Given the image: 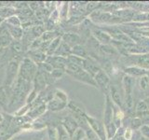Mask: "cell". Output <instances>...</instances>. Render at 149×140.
I'll use <instances>...</instances> for the list:
<instances>
[{"label": "cell", "instance_id": "cb8c5ba5", "mask_svg": "<svg viewBox=\"0 0 149 140\" xmlns=\"http://www.w3.org/2000/svg\"><path fill=\"white\" fill-rule=\"evenodd\" d=\"M9 104L8 95L7 93V90L4 86H0V106L4 109H7Z\"/></svg>", "mask_w": 149, "mask_h": 140}, {"label": "cell", "instance_id": "4dcf8cb0", "mask_svg": "<svg viewBox=\"0 0 149 140\" xmlns=\"http://www.w3.org/2000/svg\"><path fill=\"white\" fill-rule=\"evenodd\" d=\"M138 85L140 90L142 91H146L149 88V77L147 75H144V76L139 78V81H138Z\"/></svg>", "mask_w": 149, "mask_h": 140}, {"label": "cell", "instance_id": "4fadbf2b", "mask_svg": "<svg viewBox=\"0 0 149 140\" xmlns=\"http://www.w3.org/2000/svg\"><path fill=\"white\" fill-rule=\"evenodd\" d=\"M62 40L65 42L71 49L77 45H81L82 43V37L74 33H65L62 36Z\"/></svg>", "mask_w": 149, "mask_h": 140}, {"label": "cell", "instance_id": "ba28073f", "mask_svg": "<svg viewBox=\"0 0 149 140\" xmlns=\"http://www.w3.org/2000/svg\"><path fill=\"white\" fill-rule=\"evenodd\" d=\"M83 69L85 70V71H87L91 76L94 78L95 75L102 69V67L100 66L99 63L97 62V60L91 57V56H88V58L84 60Z\"/></svg>", "mask_w": 149, "mask_h": 140}, {"label": "cell", "instance_id": "7a4b0ae2", "mask_svg": "<svg viewBox=\"0 0 149 140\" xmlns=\"http://www.w3.org/2000/svg\"><path fill=\"white\" fill-rule=\"evenodd\" d=\"M36 72H37V65L32 60L26 57V56L24 58H22L20 64L18 78H20L29 83H32Z\"/></svg>", "mask_w": 149, "mask_h": 140}, {"label": "cell", "instance_id": "d6986e66", "mask_svg": "<svg viewBox=\"0 0 149 140\" xmlns=\"http://www.w3.org/2000/svg\"><path fill=\"white\" fill-rule=\"evenodd\" d=\"M7 24V28H8V34L10 35V36L13 38V40H22L23 37V30L22 27H14L11 25Z\"/></svg>", "mask_w": 149, "mask_h": 140}, {"label": "cell", "instance_id": "f546056e", "mask_svg": "<svg viewBox=\"0 0 149 140\" xmlns=\"http://www.w3.org/2000/svg\"><path fill=\"white\" fill-rule=\"evenodd\" d=\"M8 25H11L14 27H22V21H21V18L19 17L18 15H13L10 16L9 18L6 19L5 20Z\"/></svg>", "mask_w": 149, "mask_h": 140}, {"label": "cell", "instance_id": "e0dca14e", "mask_svg": "<svg viewBox=\"0 0 149 140\" xmlns=\"http://www.w3.org/2000/svg\"><path fill=\"white\" fill-rule=\"evenodd\" d=\"M67 105H68L67 103H63L53 97L50 101L47 103V107H48V109H49L50 111L57 112V111H61L64 109L65 107L67 106Z\"/></svg>", "mask_w": 149, "mask_h": 140}, {"label": "cell", "instance_id": "b9f144b4", "mask_svg": "<svg viewBox=\"0 0 149 140\" xmlns=\"http://www.w3.org/2000/svg\"><path fill=\"white\" fill-rule=\"evenodd\" d=\"M132 134H133V130L132 129H130V128H125L123 137L126 140H130V139H132Z\"/></svg>", "mask_w": 149, "mask_h": 140}, {"label": "cell", "instance_id": "74e56055", "mask_svg": "<svg viewBox=\"0 0 149 140\" xmlns=\"http://www.w3.org/2000/svg\"><path fill=\"white\" fill-rule=\"evenodd\" d=\"M139 132L143 137H146V139L149 140V125L143 124L139 129Z\"/></svg>", "mask_w": 149, "mask_h": 140}, {"label": "cell", "instance_id": "44dd1931", "mask_svg": "<svg viewBox=\"0 0 149 140\" xmlns=\"http://www.w3.org/2000/svg\"><path fill=\"white\" fill-rule=\"evenodd\" d=\"M71 54L74 55V56H77V57L83 58V59H86L90 56L88 53L87 48L86 47H84L82 44L73 47V48L71 49Z\"/></svg>", "mask_w": 149, "mask_h": 140}, {"label": "cell", "instance_id": "484cf974", "mask_svg": "<svg viewBox=\"0 0 149 140\" xmlns=\"http://www.w3.org/2000/svg\"><path fill=\"white\" fill-rule=\"evenodd\" d=\"M56 130H57V140H71V136L65 131L62 124L58 125Z\"/></svg>", "mask_w": 149, "mask_h": 140}, {"label": "cell", "instance_id": "d6a6232c", "mask_svg": "<svg viewBox=\"0 0 149 140\" xmlns=\"http://www.w3.org/2000/svg\"><path fill=\"white\" fill-rule=\"evenodd\" d=\"M37 97H38V92H37L36 90H34V89H32V90L30 91V92L28 93V95L26 96V104L27 105H32L33 103H34Z\"/></svg>", "mask_w": 149, "mask_h": 140}, {"label": "cell", "instance_id": "6da1fadb", "mask_svg": "<svg viewBox=\"0 0 149 140\" xmlns=\"http://www.w3.org/2000/svg\"><path fill=\"white\" fill-rule=\"evenodd\" d=\"M22 60V58L20 57V55H15L9 61V63L6 66V73H5V79L3 84V86L6 89L11 88L13 84L16 82Z\"/></svg>", "mask_w": 149, "mask_h": 140}, {"label": "cell", "instance_id": "d590c367", "mask_svg": "<svg viewBox=\"0 0 149 140\" xmlns=\"http://www.w3.org/2000/svg\"><path fill=\"white\" fill-rule=\"evenodd\" d=\"M64 74H65V70H63V69H53L52 72L50 73L51 77L53 78L54 80L62 78Z\"/></svg>", "mask_w": 149, "mask_h": 140}, {"label": "cell", "instance_id": "4316f807", "mask_svg": "<svg viewBox=\"0 0 149 140\" xmlns=\"http://www.w3.org/2000/svg\"><path fill=\"white\" fill-rule=\"evenodd\" d=\"M60 36L56 31H46L43 35L40 36L41 40L43 42H51L56 37Z\"/></svg>", "mask_w": 149, "mask_h": 140}, {"label": "cell", "instance_id": "8992f818", "mask_svg": "<svg viewBox=\"0 0 149 140\" xmlns=\"http://www.w3.org/2000/svg\"><path fill=\"white\" fill-rule=\"evenodd\" d=\"M68 76H70L71 78H73L74 80L80 81L82 83L88 84V85L92 86L94 88H97V85L94 81V78H93L92 76H91L87 71H85L83 68L79 71L76 72V73H72V74H68Z\"/></svg>", "mask_w": 149, "mask_h": 140}, {"label": "cell", "instance_id": "52a82bcc", "mask_svg": "<svg viewBox=\"0 0 149 140\" xmlns=\"http://www.w3.org/2000/svg\"><path fill=\"white\" fill-rule=\"evenodd\" d=\"M114 117V103L111 100L109 94H105L104 101V123L107 125L113 123Z\"/></svg>", "mask_w": 149, "mask_h": 140}, {"label": "cell", "instance_id": "836d02e7", "mask_svg": "<svg viewBox=\"0 0 149 140\" xmlns=\"http://www.w3.org/2000/svg\"><path fill=\"white\" fill-rule=\"evenodd\" d=\"M37 70H38V71H41V72H44V73H51L53 68L49 63L44 62V63L37 64Z\"/></svg>", "mask_w": 149, "mask_h": 140}, {"label": "cell", "instance_id": "ab89813d", "mask_svg": "<svg viewBox=\"0 0 149 140\" xmlns=\"http://www.w3.org/2000/svg\"><path fill=\"white\" fill-rule=\"evenodd\" d=\"M99 6V3L97 2H88L87 5H86V11L88 12H93L95 11V8Z\"/></svg>", "mask_w": 149, "mask_h": 140}, {"label": "cell", "instance_id": "ac0fdd59", "mask_svg": "<svg viewBox=\"0 0 149 140\" xmlns=\"http://www.w3.org/2000/svg\"><path fill=\"white\" fill-rule=\"evenodd\" d=\"M47 109L48 107H47L46 103H41V104H36L35 106H33L28 114H29L30 118H37L43 114Z\"/></svg>", "mask_w": 149, "mask_h": 140}, {"label": "cell", "instance_id": "e575fe53", "mask_svg": "<svg viewBox=\"0 0 149 140\" xmlns=\"http://www.w3.org/2000/svg\"><path fill=\"white\" fill-rule=\"evenodd\" d=\"M67 60L69 61L70 63H73L74 64L78 65V66H80L83 68V64H84V60L83 58H80V57H77V56H74V55H70L69 57L67 58Z\"/></svg>", "mask_w": 149, "mask_h": 140}, {"label": "cell", "instance_id": "d4e9b609", "mask_svg": "<svg viewBox=\"0 0 149 140\" xmlns=\"http://www.w3.org/2000/svg\"><path fill=\"white\" fill-rule=\"evenodd\" d=\"M13 38L9 34L0 35V49H6L8 48L12 43Z\"/></svg>", "mask_w": 149, "mask_h": 140}, {"label": "cell", "instance_id": "bcb514c9", "mask_svg": "<svg viewBox=\"0 0 149 140\" xmlns=\"http://www.w3.org/2000/svg\"><path fill=\"white\" fill-rule=\"evenodd\" d=\"M4 21H5L4 19H3V18H1V17H0V25H1V23H2V22H3Z\"/></svg>", "mask_w": 149, "mask_h": 140}, {"label": "cell", "instance_id": "8fae6325", "mask_svg": "<svg viewBox=\"0 0 149 140\" xmlns=\"http://www.w3.org/2000/svg\"><path fill=\"white\" fill-rule=\"evenodd\" d=\"M32 83H33V89L36 90L38 93L41 92L42 91H44L47 88V86H48V83H47L46 77H45V73L37 70Z\"/></svg>", "mask_w": 149, "mask_h": 140}, {"label": "cell", "instance_id": "3957f363", "mask_svg": "<svg viewBox=\"0 0 149 140\" xmlns=\"http://www.w3.org/2000/svg\"><path fill=\"white\" fill-rule=\"evenodd\" d=\"M86 120L88 121V124L90 126V128L98 136L100 137L101 140H107L106 132H105V126L104 121L98 120L94 117L91 115H88L86 113Z\"/></svg>", "mask_w": 149, "mask_h": 140}, {"label": "cell", "instance_id": "5bb4252c", "mask_svg": "<svg viewBox=\"0 0 149 140\" xmlns=\"http://www.w3.org/2000/svg\"><path fill=\"white\" fill-rule=\"evenodd\" d=\"M26 57H28L30 60H32L33 62L37 65L41 63L46 62L48 55H47L45 52H43V51H41L40 50H30L27 52Z\"/></svg>", "mask_w": 149, "mask_h": 140}, {"label": "cell", "instance_id": "8d00e7d4", "mask_svg": "<svg viewBox=\"0 0 149 140\" xmlns=\"http://www.w3.org/2000/svg\"><path fill=\"white\" fill-rule=\"evenodd\" d=\"M85 133H86V138L87 140H101L100 137L98 136V135L93 132V131L91 129V128H88L85 131Z\"/></svg>", "mask_w": 149, "mask_h": 140}, {"label": "cell", "instance_id": "9c48e42d", "mask_svg": "<svg viewBox=\"0 0 149 140\" xmlns=\"http://www.w3.org/2000/svg\"><path fill=\"white\" fill-rule=\"evenodd\" d=\"M91 35L94 39L98 41L101 45H109L112 42V37L107 32L102 28H95L91 30Z\"/></svg>", "mask_w": 149, "mask_h": 140}, {"label": "cell", "instance_id": "ffe728a7", "mask_svg": "<svg viewBox=\"0 0 149 140\" xmlns=\"http://www.w3.org/2000/svg\"><path fill=\"white\" fill-rule=\"evenodd\" d=\"M55 56H61V57L63 58H68L70 55H71V48L62 40L61 44L59 46V48L57 49V50L55 51L54 53Z\"/></svg>", "mask_w": 149, "mask_h": 140}, {"label": "cell", "instance_id": "ee69618b", "mask_svg": "<svg viewBox=\"0 0 149 140\" xmlns=\"http://www.w3.org/2000/svg\"><path fill=\"white\" fill-rule=\"evenodd\" d=\"M144 102H146V106L148 107V110H149V97L146 98V99H144Z\"/></svg>", "mask_w": 149, "mask_h": 140}, {"label": "cell", "instance_id": "277c9868", "mask_svg": "<svg viewBox=\"0 0 149 140\" xmlns=\"http://www.w3.org/2000/svg\"><path fill=\"white\" fill-rule=\"evenodd\" d=\"M126 62L130 63L134 66L141 67L146 71H149V52L141 54H130L124 57Z\"/></svg>", "mask_w": 149, "mask_h": 140}, {"label": "cell", "instance_id": "83f0119b", "mask_svg": "<svg viewBox=\"0 0 149 140\" xmlns=\"http://www.w3.org/2000/svg\"><path fill=\"white\" fill-rule=\"evenodd\" d=\"M142 125H143L142 120L140 118H138V117H134V118L130 119L129 125H128L127 128H130V129H132L133 131H135V130H139Z\"/></svg>", "mask_w": 149, "mask_h": 140}, {"label": "cell", "instance_id": "f35d334b", "mask_svg": "<svg viewBox=\"0 0 149 140\" xmlns=\"http://www.w3.org/2000/svg\"><path fill=\"white\" fill-rule=\"evenodd\" d=\"M30 107H31V105H25V106H22L20 109H19L17 112H16V115L19 116V117H22V116H24L27 112L29 113V111H30Z\"/></svg>", "mask_w": 149, "mask_h": 140}, {"label": "cell", "instance_id": "7dc6e473", "mask_svg": "<svg viewBox=\"0 0 149 140\" xmlns=\"http://www.w3.org/2000/svg\"><path fill=\"white\" fill-rule=\"evenodd\" d=\"M83 140H87V138H84V139H83Z\"/></svg>", "mask_w": 149, "mask_h": 140}, {"label": "cell", "instance_id": "f6af8a7d", "mask_svg": "<svg viewBox=\"0 0 149 140\" xmlns=\"http://www.w3.org/2000/svg\"><path fill=\"white\" fill-rule=\"evenodd\" d=\"M3 120H4V117H3V115L1 113H0V123H3Z\"/></svg>", "mask_w": 149, "mask_h": 140}, {"label": "cell", "instance_id": "30bf717a", "mask_svg": "<svg viewBox=\"0 0 149 140\" xmlns=\"http://www.w3.org/2000/svg\"><path fill=\"white\" fill-rule=\"evenodd\" d=\"M109 93H110V98L113 101L114 105L119 106L120 108L123 109L124 106V94L121 93L119 91L118 87L116 85H110L109 89Z\"/></svg>", "mask_w": 149, "mask_h": 140}, {"label": "cell", "instance_id": "f1b7e54d", "mask_svg": "<svg viewBox=\"0 0 149 140\" xmlns=\"http://www.w3.org/2000/svg\"><path fill=\"white\" fill-rule=\"evenodd\" d=\"M54 98L62 101L63 103H67L68 104V95L64 91L61 90V89H55L54 90Z\"/></svg>", "mask_w": 149, "mask_h": 140}, {"label": "cell", "instance_id": "7c38bea8", "mask_svg": "<svg viewBox=\"0 0 149 140\" xmlns=\"http://www.w3.org/2000/svg\"><path fill=\"white\" fill-rule=\"evenodd\" d=\"M47 63H49L53 69H63L65 70L67 64V58L61 57V56H48L46 60Z\"/></svg>", "mask_w": 149, "mask_h": 140}, {"label": "cell", "instance_id": "7402d4cb", "mask_svg": "<svg viewBox=\"0 0 149 140\" xmlns=\"http://www.w3.org/2000/svg\"><path fill=\"white\" fill-rule=\"evenodd\" d=\"M61 42H62V36L56 37V38H54L52 41H51L49 43V45L48 50H47V55H48V56L54 55L55 51L57 50V49L59 48Z\"/></svg>", "mask_w": 149, "mask_h": 140}, {"label": "cell", "instance_id": "7bdbcfd3", "mask_svg": "<svg viewBox=\"0 0 149 140\" xmlns=\"http://www.w3.org/2000/svg\"><path fill=\"white\" fill-rule=\"evenodd\" d=\"M67 14H68V3L65 2L63 4L62 9L60 10V16L62 18H65L67 16Z\"/></svg>", "mask_w": 149, "mask_h": 140}, {"label": "cell", "instance_id": "2e32d148", "mask_svg": "<svg viewBox=\"0 0 149 140\" xmlns=\"http://www.w3.org/2000/svg\"><path fill=\"white\" fill-rule=\"evenodd\" d=\"M123 70L126 75H128V76H130L132 78H141L147 74L146 70H144L141 67H138V66H134V65H128V66L125 67Z\"/></svg>", "mask_w": 149, "mask_h": 140}, {"label": "cell", "instance_id": "9a60e30c", "mask_svg": "<svg viewBox=\"0 0 149 140\" xmlns=\"http://www.w3.org/2000/svg\"><path fill=\"white\" fill-rule=\"evenodd\" d=\"M61 124H62V126L65 129V131L69 134L70 136H71V135L74 133V131L78 128L77 121L74 120L72 116L65 117V118L62 120V123Z\"/></svg>", "mask_w": 149, "mask_h": 140}, {"label": "cell", "instance_id": "5b68a950", "mask_svg": "<svg viewBox=\"0 0 149 140\" xmlns=\"http://www.w3.org/2000/svg\"><path fill=\"white\" fill-rule=\"evenodd\" d=\"M93 78H94L97 88H99L100 90H102L105 94H109V89L111 85L110 78L104 70L102 68L100 71L95 75V77Z\"/></svg>", "mask_w": 149, "mask_h": 140}, {"label": "cell", "instance_id": "603a6c76", "mask_svg": "<svg viewBox=\"0 0 149 140\" xmlns=\"http://www.w3.org/2000/svg\"><path fill=\"white\" fill-rule=\"evenodd\" d=\"M22 40H13L9 46V50H11L13 55H21L23 51V45L21 42Z\"/></svg>", "mask_w": 149, "mask_h": 140}, {"label": "cell", "instance_id": "1f68e13d", "mask_svg": "<svg viewBox=\"0 0 149 140\" xmlns=\"http://www.w3.org/2000/svg\"><path fill=\"white\" fill-rule=\"evenodd\" d=\"M84 138H86V133L80 127H78L71 135V140H83Z\"/></svg>", "mask_w": 149, "mask_h": 140}, {"label": "cell", "instance_id": "60d3db41", "mask_svg": "<svg viewBox=\"0 0 149 140\" xmlns=\"http://www.w3.org/2000/svg\"><path fill=\"white\" fill-rule=\"evenodd\" d=\"M130 140H148L146 137H143V135L140 134L139 130H135L133 131V134H132V137Z\"/></svg>", "mask_w": 149, "mask_h": 140}]
</instances>
